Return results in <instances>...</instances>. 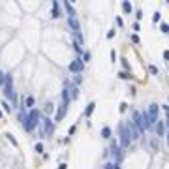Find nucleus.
Wrapping results in <instances>:
<instances>
[{
  "instance_id": "obj_4",
  "label": "nucleus",
  "mask_w": 169,
  "mask_h": 169,
  "mask_svg": "<svg viewBox=\"0 0 169 169\" xmlns=\"http://www.w3.org/2000/svg\"><path fill=\"white\" fill-rule=\"evenodd\" d=\"M68 70L71 71V73H75V75H79L81 71L85 70V62L81 58H75V60H71V62L68 64Z\"/></svg>"
},
{
  "instance_id": "obj_3",
  "label": "nucleus",
  "mask_w": 169,
  "mask_h": 169,
  "mask_svg": "<svg viewBox=\"0 0 169 169\" xmlns=\"http://www.w3.org/2000/svg\"><path fill=\"white\" fill-rule=\"evenodd\" d=\"M130 141H132V134H130V130H128V126L120 124V145H122V148L130 147Z\"/></svg>"
},
{
  "instance_id": "obj_17",
  "label": "nucleus",
  "mask_w": 169,
  "mask_h": 169,
  "mask_svg": "<svg viewBox=\"0 0 169 169\" xmlns=\"http://www.w3.org/2000/svg\"><path fill=\"white\" fill-rule=\"evenodd\" d=\"M62 104H64V105L70 104V90H68V88L62 90Z\"/></svg>"
},
{
  "instance_id": "obj_5",
  "label": "nucleus",
  "mask_w": 169,
  "mask_h": 169,
  "mask_svg": "<svg viewBox=\"0 0 169 169\" xmlns=\"http://www.w3.org/2000/svg\"><path fill=\"white\" fill-rule=\"evenodd\" d=\"M158 111H160V105H158V104H150V105H148L147 115H148V119H150L152 126H154L156 122H158Z\"/></svg>"
},
{
  "instance_id": "obj_8",
  "label": "nucleus",
  "mask_w": 169,
  "mask_h": 169,
  "mask_svg": "<svg viewBox=\"0 0 169 169\" xmlns=\"http://www.w3.org/2000/svg\"><path fill=\"white\" fill-rule=\"evenodd\" d=\"M111 150H113V158H115V163H119V162L122 160V152H120V147H119V143H117V139L113 141Z\"/></svg>"
},
{
  "instance_id": "obj_36",
  "label": "nucleus",
  "mask_w": 169,
  "mask_h": 169,
  "mask_svg": "<svg viewBox=\"0 0 169 169\" xmlns=\"http://www.w3.org/2000/svg\"><path fill=\"white\" fill-rule=\"evenodd\" d=\"M163 58H165V60H169V51H163Z\"/></svg>"
},
{
  "instance_id": "obj_6",
  "label": "nucleus",
  "mask_w": 169,
  "mask_h": 169,
  "mask_svg": "<svg viewBox=\"0 0 169 169\" xmlns=\"http://www.w3.org/2000/svg\"><path fill=\"white\" fill-rule=\"evenodd\" d=\"M68 27L71 28L73 36H79L81 34V23H79L77 17H68Z\"/></svg>"
},
{
  "instance_id": "obj_10",
  "label": "nucleus",
  "mask_w": 169,
  "mask_h": 169,
  "mask_svg": "<svg viewBox=\"0 0 169 169\" xmlns=\"http://www.w3.org/2000/svg\"><path fill=\"white\" fill-rule=\"evenodd\" d=\"M43 126H45V132H47V135H51L55 132V122L51 119H43Z\"/></svg>"
},
{
  "instance_id": "obj_38",
  "label": "nucleus",
  "mask_w": 169,
  "mask_h": 169,
  "mask_svg": "<svg viewBox=\"0 0 169 169\" xmlns=\"http://www.w3.org/2000/svg\"><path fill=\"white\" fill-rule=\"evenodd\" d=\"M165 124H167V126H169V113H167V122H165Z\"/></svg>"
},
{
  "instance_id": "obj_23",
  "label": "nucleus",
  "mask_w": 169,
  "mask_h": 169,
  "mask_svg": "<svg viewBox=\"0 0 169 169\" xmlns=\"http://www.w3.org/2000/svg\"><path fill=\"white\" fill-rule=\"evenodd\" d=\"M6 137H8V141L12 143V145H15V147H17V141H15V137H13L12 134H6Z\"/></svg>"
},
{
  "instance_id": "obj_1",
  "label": "nucleus",
  "mask_w": 169,
  "mask_h": 169,
  "mask_svg": "<svg viewBox=\"0 0 169 169\" xmlns=\"http://www.w3.org/2000/svg\"><path fill=\"white\" fill-rule=\"evenodd\" d=\"M40 119H42V113H40L38 109H32V111L28 113V119L23 122L24 132H32L34 128H38L40 126Z\"/></svg>"
},
{
  "instance_id": "obj_26",
  "label": "nucleus",
  "mask_w": 169,
  "mask_h": 169,
  "mask_svg": "<svg viewBox=\"0 0 169 169\" xmlns=\"http://www.w3.org/2000/svg\"><path fill=\"white\" fill-rule=\"evenodd\" d=\"M4 81H6V73L0 70V86H4Z\"/></svg>"
},
{
  "instance_id": "obj_30",
  "label": "nucleus",
  "mask_w": 169,
  "mask_h": 169,
  "mask_svg": "<svg viewBox=\"0 0 169 169\" xmlns=\"http://www.w3.org/2000/svg\"><path fill=\"white\" fill-rule=\"evenodd\" d=\"M115 167H117V163H113V162H109V163L104 165V169H115Z\"/></svg>"
},
{
  "instance_id": "obj_40",
  "label": "nucleus",
  "mask_w": 169,
  "mask_h": 169,
  "mask_svg": "<svg viewBox=\"0 0 169 169\" xmlns=\"http://www.w3.org/2000/svg\"><path fill=\"white\" fill-rule=\"evenodd\" d=\"M0 119H2V111H0Z\"/></svg>"
},
{
  "instance_id": "obj_32",
  "label": "nucleus",
  "mask_w": 169,
  "mask_h": 169,
  "mask_svg": "<svg viewBox=\"0 0 169 169\" xmlns=\"http://www.w3.org/2000/svg\"><path fill=\"white\" fill-rule=\"evenodd\" d=\"M152 21H154V23H158V21H160V12H156V13H154V17H152Z\"/></svg>"
},
{
  "instance_id": "obj_37",
  "label": "nucleus",
  "mask_w": 169,
  "mask_h": 169,
  "mask_svg": "<svg viewBox=\"0 0 169 169\" xmlns=\"http://www.w3.org/2000/svg\"><path fill=\"white\" fill-rule=\"evenodd\" d=\"M58 169H68V165H66V163H60V165H58Z\"/></svg>"
},
{
  "instance_id": "obj_13",
  "label": "nucleus",
  "mask_w": 169,
  "mask_h": 169,
  "mask_svg": "<svg viewBox=\"0 0 169 169\" xmlns=\"http://www.w3.org/2000/svg\"><path fill=\"white\" fill-rule=\"evenodd\" d=\"M64 8H66V12H68L70 17H75V8H73V4H71L70 0H66V2H64Z\"/></svg>"
},
{
  "instance_id": "obj_34",
  "label": "nucleus",
  "mask_w": 169,
  "mask_h": 169,
  "mask_svg": "<svg viewBox=\"0 0 169 169\" xmlns=\"http://www.w3.org/2000/svg\"><path fill=\"white\" fill-rule=\"evenodd\" d=\"M113 36H115V28H111V30H109V32H107V38H109V40L113 38Z\"/></svg>"
},
{
  "instance_id": "obj_31",
  "label": "nucleus",
  "mask_w": 169,
  "mask_h": 169,
  "mask_svg": "<svg viewBox=\"0 0 169 169\" xmlns=\"http://www.w3.org/2000/svg\"><path fill=\"white\" fill-rule=\"evenodd\" d=\"M88 60H90V53L86 51V53H83V62H88Z\"/></svg>"
},
{
  "instance_id": "obj_20",
  "label": "nucleus",
  "mask_w": 169,
  "mask_h": 169,
  "mask_svg": "<svg viewBox=\"0 0 169 169\" xmlns=\"http://www.w3.org/2000/svg\"><path fill=\"white\" fill-rule=\"evenodd\" d=\"M101 137H105V139H107V137H111V128L109 126H105L104 130H101Z\"/></svg>"
},
{
  "instance_id": "obj_16",
  "label": "nucleus",
  "mask_w": 169,
  "mask_h": 169,
  "mask_svg": "<svg viewBox=\"0 0 169 169\" xmlns=\"http://www.w3.org/2000/svg\"><path fill=\"white\" fill-rule=\"evenodd\" d=\"M70 92H71V100H77L79 98V88L75 85H70Z\"/></svg>"
},
{
  "instance_id": "obj_28",
  "label": "nucleus",
  "mask_w": 169,
  "mask_h": 169,
  "mask_svg": "<svg viewBox=\"0 0 169 169\" xmlns=\"http://www.w3.org/2000/svg\"><path fill=\"white\" fill-rule=\"evenodd\" d=\"M160 28H162V32H169V24H167V23H162Z\"/></svg>"
},
{
  "instance_id": "obj_35",
  "label": "nucleus",
  "mask_w": 169,
  "mask_h": 169,
  "mask_svg": "<svg viewBox=\"0 0 169 169\" xmlns=\"http://www.w3.org/2000/svg\"><path fill=\"white\" fill-rule=\"evenodd\" d=\"M148 70H150V73H154V75L158 73V68H156V66H150V68H148Z\"/></svg>"
},
{
  "instance_id": "obj_7",
  "label": "nucleus",
  "mask_w": 169,
  "mask_h": 169,
  "mask_svg": "<svg viewBox=\"0 0 169 169\" xmlns=\"http://www.w3.org/2000/svg\"><path fill=\"white\" fill-rule=\"evenodd\" d=\"M135 124V128H137V132H139V134H145L147 132V128H145V124H143V119H141V113H134V120H132Z\"/></svg>"
},
{
  "instance_id": "obj_39",
  "label": "nucleus",
  "mask_w": 169,
  "mask_h": 169,
  "mask_svg": "<svg viewBox=\"0 0 169 169\" xmlns=\"http://www.w3.org/2000/svg\"><path fill=\"white\" fill-rule=\"evenodd\" d=\"M167 145H169V132H167Z\"/></svg>"
},
{
  "instance_id": "obj_27",
  "label": "nucleus",
  "mask_w": 169,
  "mask_h": 169,
  "mask_svg": "<svg viewBox=\"0 0 169 169\" xmlns=\"http://www.w3.org/2000/svg\"><path fill=\"white\" fill-rule=\"evenodd\" d=\"M53 109H55V107H53V104L49 101V104L45 105V113H53Z\"/></svg>"
},
{
  "instance_id": "obj_33",
  "label": "nucleus",
  "mask_w": 169,
  "mask_h": 169,
  "mask_svg": "<svg viewBox=\"0 0 169 169\" xmlns=\"http://www.w3.org/2000/svg\"><path fill=\"white\" fill-rule=\"evenodd\" d=\"M128 109V105H126V101H122V104H120V113H124Z\"/></svg>"
},
{
  "instance_id": "obj_19",
  "label": "nucleus",
  "mask_w": 169,
  "mask_h": 169,
  "mask_svg": "<svg viewBox=\"0 0 169 169\" xmlns=\"http://www.w3.org/2000/svg\"><path fill=\"white\" fill-rule=\"evenodd\" d=\"M34 104H36L34 96H27V100H24V105H27V107H34Z\"/></svg>"
},
{
  "instance_id": "obj_18",
  "label": "nucleus",
  "mask_w": 169,
  "mask_h": 169,
  "mask_svg": "<svg viewBox=\"0 0 169 169\" xmlns=\"http://www.w3.org/2000/svg\"><path fill=\"white\" fill-rule=\"evenodd\" d=\"M122 9H124L126 13H132V12H134V8H132V4L128 2V0H124V2H122Z\"/></svg>"
},
{
  "instance_id": "obj_22",
  "label": "nucleus",
  "mask_w": 169,
  "mask_h": 169,
  "mask_svg": "<svg viewBox=\"0 0 169 169\" xmlns=\"http://www.w3.org/2000/svg\"><path fill=\"white\" fill-rule=\"evenodd\" d=\"M2 107H4V111H6V113H12V107H9V104H8L6 100L2 101Z\"/></svg>"
},
{
  "instance_id": "obj_11",
  "label": "nucleus",
  "mask_w": 169,
  "mask_h": 169,
  "mask_svg": "<svg viewBox=\"0 0 169 169\" xmlns=\"http://www.w3.org/2000/svg\"><path fill=\"white\" fill-rule=\"evenodd\" d=\"M51 17H53V19L60 17V4L58 2H53V6H51Z\"/></svg>"
},
{
  "instance_id": "obj_21",
  "label": "nucleus",
  "mask_w": 169,
  "mask_h": 169,
  "mask_svg": "<svg viewBox=\"0 0 169 169\" xmlns=\"http://www.w3.org/2000/svg\"><path fill=\"white\" fill-rule=\"evenodd\" d=\"M81 83H83V75L79 73V75H75V77H73V85L77 86V85H81Z\"/></svg>"
},
{
  "instance_id": "obj_24",
  "label": "nucleus",
  "mask_w": 169,
  "mask_h": 169,
  "mask_svg": "<svg viewBox=\"0 0 169 169\" xmlns=\"http://www.w3.org/2000/svg\"><path fill=\"white\" fill-rule=\"evenodd\" d=\"M119 77H120V79H130V77H132V73H126V71H120V73H119Z\"/></svg>"
},
{
  "instance_id": "obj_15",
  "label": "nucleus",
  "mask_w": 169,
  "mask_h": 169,
  "mask_svg": "<svg viewBox=\"0 0 169 169\" xmlns=\"http://www.w3.org/2000/svg\"><path fill=\"white\" fill-rule=\"evenodd\" d=\"M94 107H96V104H94V101H90V104L86 105V109H85V117H86V119H88V117L92 115V113H94Z\"/></svg>"
},
{
  "instance_id": "obj_25",
  "label": "nucleus",
  "mask_w": 169,
  "mask_h": 169,
  "mask_svg": "<svg viewBox=\"0 0 169 169\" xmlns=\"http://www.w3.org/2000/svg\"><path fill=\"white\" fill-rule=\"evenodd\" d=\"M73 49L77 51V53H85V51H83V47H81V45H79L77 42H73Z\"/></svg>"
},
{
  "instance_id": "obj_29",
  "label": "nucleus",
  "mask_w": 169,
  "mask_h": 169,
  "mask_svg": "<svg viewBox=\"0 0 169 169\" xmlns=\"http://www.w3.org/2000/svg\"><path fill=\"white\" fill-rule=\"evenodd\" d=\"M36 152H40V154L43 152V145H42V143H36Z\"/></svg>"
},
{
  "instance_id": "obj_12",
  "label": "nucleus",
  "mask_w": 169,
  "mask_h": 169,
  "mask_svg": "<svg viewBox=\"0 0 169 169\" xmlns=\"http://www.w3.org/2000/svg\"><path fill=\"white\" fill-rule=\"evenodd\" d=\"M126 126H128V130H130V134H132V139H139V132H137L134 122H128Z\"/></svg>"
},
{
  "instance_id": "obj_2",
  "label": "nucleus",
  "mask_w": 169,
  "mask_h": 169,
  "mask_svg": "<svg viewBox=\"0 0 169 169\" xmlns=\"http://www.w3.org/2000/svg\"><path fill=\"white\" fill-rule=\"evenodd\" d=\"M4 96L12 101L13 107L17 105V96H15V92H13V77H12V73H6V81H4Z\"/></svg>"
},
{
  "instance_id": "obj_9",
  "label": "nucleus",
  "mask_w": 169,
  "mask_h": 169,
  "mask_svg": "<svg viewBox=\"0 0 169 169\" xmlns=\"http://www.w3.org/2000/svg\"><path fill=\"white\" fill-rule=\"evenodd\" d=\"M66 107H68V105H64V104L58 105V111H56V115H55V122H60V120L64 119V115H66Z\"/></svg>"
},
{
  "instance_id": "obj_14",
  "label": "nucleus",
  "mask_w": 169,
  "mask_h": 169,
  "mask_svg": "<svg viewBox=\"0 0 169 169\" xmlns=\"http://www.w3.org/2000/svg\"><path fill=\"white\" fill-rule=\"evenodd\" d=\"M163 132H165V124H163L162 120H158V122H156V134L162 137V135H163Z\"/></svg>"
}]
</instances>
